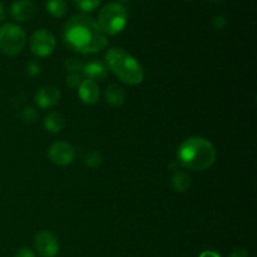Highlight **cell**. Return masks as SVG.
I'll return each mask as SVG.
<instances>
[{
    "mask_svg": "<svg viewBox=\"0 0 257 257\" xmlns=\"http://www.w3.org/2000/svg\"><path fill=\"white\" fill-rule=\"evenodd\" d=\"M105 100L110 107L119 108L124 104L125 93L118 84H109L105 89Z\"/></svg>",
    "mask_w": 257,
    "mask_h": 257,
    "instance_id": "cell-12",
    "label": "cell"
},
{
    "mask_svg": "<svg viewBox=\"0 0 257 257\" xmlns=\"http://www.w3.org/2000/svg\"><path fill=\"white\" fill-rule=\"evenodd\" d=\"M123 2H127V0H118V2L117 3H119V4H122V3Z\"/></svg>",
    "mask_w": 257,
    "mask_h": 257,
    "instance_id": "cell-29",
    "label": "cell"
},
{
    "mask_svg": "<svg viewBox=\"0 0 257 257\" xmlns=\"http://www.w3.org/2000/svg\"><path fill=\"white\" fill-rule=\"evenodd\" d=\"M226 18L223 15H218V17L213 18V27L217 28V29H221L226 25Z\"/></svg>",
    "mask_w": 257,
    "mask_h": 257,
    "instance_id": "cell-24",
    "label": "cell"
},
{
    "mask_svg": "<svg viewBox=\"0 0 257 257\" xmlns=\"http://www.w3.org/2000/svg\"><path fill=\"white\" fill-rule=\"evenodd\" d=\"M37 7L32 0H17L10 8V14L17 22H28L34 17Z\"/></svg>",
    "mask_w": 257,
    "mask_h": 257,
    "instance_id": "cell-10",
    "label": "cell"
},
{
    "mask_svg": "<svg viewBox=\"0 0 257 257\" xmlns=\"http://www.w3.org/2000/svg\"><path fill=\"white\" fill-rule=\"evenodd\" d=\"M75 7L82 10L83 13H92L99 7L100 0H73Z\"/></svg>",
    "mask_w": 257,
    "mask_h": 257,
    "instance_id": "cell-17",
    "label": "cell"
},
{
    "mask_svg": "<svg viewBox=\"0 0 257 257\" xmlns=\"http://www.w3.org/2000/svg\"><path fill=\"white\" fill-rule=\"evenodd\" d=\"M105 62L110 72L128 85H138L145 79L142 64L122 48H112L105 54Z\"/></svg>",
    "mask_w": 257,
    "mask_h": 257,
    "instance_id": "cell-3",
    "label": "cell"
},
{
    "mask_svg": "<svg viewBox=\"0 0 257 257\" xmlns=\"http://www.w3.org/2000/svg\"><path fill=\"white\" fill-rule=\"evenodd\" d=\"M83 73L87 77V79H92L94 82L103 80L107 78V68L99 62H90L83 67Z\"/></svg>",
    "mask_w": 257,
    "mask_h": 257,
    "instance_id": "cell-13",
    "label": "cell"
},
{
    "mask_svg": "<svg viewBox=\"0 0 257 257\" xmlns=\"http://www.w3.org/2000/svg\"><path fill=\"white\" fill-rule=\"evenodd\" d=\"M84 163L90 168H97L99 167L100 163H102V156L97 151H93L85 155L84 157Z\"/></svg>",
    "mask_w": 257,
    "mask_h": 257,
    "instance_id": "cell-18",
    "label": "cell"
},
{
    "mask_svg": "<svg viewBox=\"0 0 257 257\" xmlns=\"http://www.w3.org/2000/svg\"><path fill=\"white\" fill-rule=\"evenodd\" d=\"M230 257H247V251L243 250V248H238V250L233 251Z\"/></svg>",
    "mask_w": 257,
    "mask_h": 257,
    "instance_id": "cell-25",
    "label": "cell"
},
{
    "mask_svg": "<svg viewBox=\"0 0 257 257\" xmlns=\"http://www.w3.org/2000/svg\"><path fill=\"white\" fill-rule=\"evenodd\" d=\"M172 187L173 190L177 191V192H186V191L190 190L191 187V177L185 172H176L172 176Z\"/></svg>",
    "mask_w": 257,
    "mask_h": 257,
    "instance_id": "cell-15",
    "label": "cell"
},
{
    "mask_svg": "<svg viewBox=\"0 0 257 257\" xmlns=\"http://www.w3.org/2000/svg\"><path fill=\"white\" fill-rule=\"evenodd\" d=\"M30 50L37 57L45 58L53 54L57 47V40L52 32L47 29H39L33 33L29 40Z\"/></svg>",
    "mask_w": 257,
    "mask_h": 257,
    "instance_id": "cell-6",
    "label": "cell"
},
{
    "mask_svg": "<svg viewBox=\"0 0 257 257\" xmlns=\"http://www.w3.org/2000/svg\"><path fill=\"white\" fill-rule=\"evenodd\" d=\"M47 7L48 13L52 15L53 18H63L65 14H67V3L65 0H47Z\"/></svg>",
    "mask_w": 257,
    "mask_h": 257,
    "instance_id": "cell-16",
    "label": "cell"
},
{
    "mask_svg": "<svg viewBox=\"0 0 257 257\" xmlns=\"http://www.w3.org/2000/svg\"><path fill=\"white\" fill-rule=\"evenodd\" d=\"M200 257H221L220 253L215 252V251H203L202 253H201Z\"/></svg>",
    "mask_w": 257,
    "mask_h": 257,
    "instance_id": "cell-26",
    "label": "cell"
},
{
    "mask_svg": "<svg viewBox=\"0 0 257 257\" xmlns=\"http://www.w3.org/2000/svg\"><path fill=\"white\" fill-rule=\"evenodd\" d=\"M128 23V12L123 4L108 3L100 9L97 24L104 34L117 35L124 30Z\"/></svg>",
    "mask_w": 257,
    "mask_h": 257,
    "instance_id": "cell-4",
    "label": "cell"
},
{
    "mask_svg": "<svg viewBox=\"0 0 257 257\" xmlns=\"http://www.w3.org/2000/svg\"><path fill=\"white\" fill-rule=\"evenodd\" d=\"M217 158L215 146L203 137H190L177 148V160L182 167L191 171H205L212 167Z\"/></svg>",
    "mask_w": 257,
    "mask_h": 257,
    "instance_id": "cell-2",
    "label": "cell"
},
{
    "mask_svg": "<svg viewBox=\"0 0 257 257\" xmlns=\"http://www.w3.org/2000/svg\"><path fill=\"white\" fill-rule=\"evenodd\" d=\"M27 72L30 77H37V75L40 74V65L37 62H30L29 65H28Z\"/></svg>",
    "mask_w": 257,
    "mask_h": 257,
    "instance_id": "cell-22",
    "label": "cell"
},
{
    "mask_svg": "<svg viewBox=\"0 0 257 257\" xmlns=\"http://www.w3.org/2000/svg\"><path fill=\"white\" fill-rule=\"evenodd\" d=\"M82 82H83L82 75H80L79 73H70V74L67 77V79H65V83H67L68 87L70 88L79 87Z\"/></svg>",
    "mask_w": 257,
    "mask_h": 257,
    "instance_id": "cell-20",
    "label": "cell"
},
{
    "mask_svg": "<svg viewBox=\"0 0 257 257\" xmlns=\"http://www.w3.org/2000/svg\"><path fill=\"white\" fill-rule=\"evenodd\" d=\"M15 257H35L34 252L28 247H22L15 252Z\"/></svg>",
    "mask_w": 257,
    "mask_h": 257,
    "instance_id": "cell-23",
    "label": "cell"
},
{
    "mask_svg": "<svg viewBox=\"0 0 257 257\" xmlns=\"http://www.w3.org/2000/svg\"><path fill=\"white\" fill-rule=\"evenodd\" d=\"M63 37L69 48L80 54H94L108 44L107 37L98 27L97 22L87 14L70 18L64 25Z\"/></svg>",
    "mask_w": 257,
    "mask_h": 257,
    "instance_id": "cell-1",
    "label": "cell"
},
{
    "mask_svg": "<svg viewBox=\"0 0 257 257\" xmlns=\"http://www.w3.org/2000/svg\"><path fill=\"white\" fill-rule=\"evenodd\" d=\"M27 44L25 32L17 24L5 23L0 27V52L9 57H17Z\"/></svg>",
    "mask_w": 257,
    "mask_h": 257,
    "instance_id": "cell-5",
    "label": "cell"
},
{
    "mask_svg": "<svg viewBox=\"0 0 257 257\" xmlns=\"http://www.w3.org/2000/svg\"><path fill=\"white\" fill-rule=\"evenodd\" d=\"M4 19H5V8L4 5L0 3V22H3Z\"/></svg>",
    "mask_w": 257,
    "mask_h": 257,
    "instance_id": "cell-27",
    "label": "cell"
},
{
    "mask_svg": "<svg viewBox=\"0 0 257 257\" xmlns=\"http://www.w3.org/2000/svg\"><path fill=\"white\" fill-rule=\"evenodd\" d=\"M64 68L69 73H79V70L83 69V64L77 58H69L64 62Z\"/></svg>",
    "mask_w": 257,
    "mask_h": 257,
    "instance_id": "cell-19",
    "label": "cell"
},
{
    "mask_svg": "<svg viewBox=\"0 0 257 257\" xmlns=\"http://www.w3.org/2000/svg\"><path fill=\"white\" fill-rule=\"evenodd\" d=\"M48 158L57 166H69L75 160V150L70 143L64 141L54 142L48 150Z\"/></svg>",
    "mask_w": 257,
    "mask_h": 257,
    "instance_id": "cell-7",
    "label": "cell"
},
{
    "mask_svg": "<svg viewBox=\"0 0 257 257\" xmlns=\"http://www.w3.org/2000/svg\"><path fill=\"white\" fill-rule=\"evenodd\" d=\"M44 127L48 132L54 133V135L62 132L63 128L65 127V118L60 113L50 112L44 118Z\"/></svg>",
    "mask_w": 257,
    "mask_h": 257,
    "instance_id": "cell-14",
    "label": "cell"
},
{
    "mask_svg": "<svg viewBox=\"0 0 257 257\" xmlns=\"http://www.w3.org/2000/svg\"><path fill=\"white\" fill-rule=\"evenodd\" d=\"M208 2H211V3H220V2H222V0H208Z\"/></svg>",
    "mask_w": 257,
    "mask_h": 257,
    "instance_id": "cell-28",
    "label": "cell"
},
{
    "mask_svg": "<svg viewBox=\"0 0 257 257\" xmlns=\"http://www.w3.org/2000/svg\"><path fill=\"white\" fill-rule=\"evenodd\" d=\"M60 97H62V93H60L59 88L54 87V85H45V87L40 88L35 94V103L42 109H49L58 104Z\"/></svg>",
    "mask_w": 257,
    "mask_h": 257,
    "instance_id": "cell-9",
    "label": "cell"
},
{
    "mask_svg": "<svg viewBox=\"0 0 257 257\" xmlns=\"http://www.w3.org/2000/svg\"><path fill=\"white\" fill-rule=\"evenodd\" d=\"M34 247L42 257H55L59 253V241L54 233L40 231L34 238Z\"/></svg>",
    "mask_w": 257,
    "mask_h": 257,
    "instance_id": "cell-8",
    "label": "cell"
},
{
    "mask_svg": "<svg viewBox=\"0 0 257 257\" xmlns=\"http://www.w3.org/2000/svg\"><path fill=\"white\" fill-rule=\"evenodd\" d=\"M37 118H38V112L34 109V108H27V109H24V112H23V119H24L25 122L32 123L34 122Z\"/></svg>",
    "mask_w": 257,
    "mask_h": 257,
    "instance_id": "cell-21",
    "label": "cell"
},
{
    "mask_svg": "<svg viewBox=\"0 0 257 257\" xmlns=\"http://www.w3.org/2000/svg\"><path fill=\"white\" fill-rule=\"evenodd\" d=\"M78 94H79L82 102L85 103V104H95L100 95L99 85L92 79H84L78 87Z\"/></svg>",
    "mask_w": 257,
    "mask_h": 257,
    "instance_id": "cell-11",
    "label": "cell"
}]
</instances>
